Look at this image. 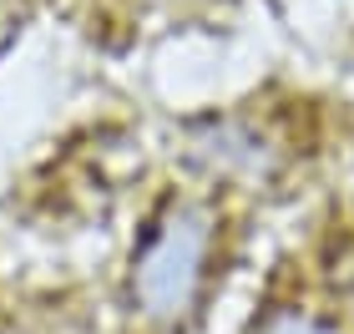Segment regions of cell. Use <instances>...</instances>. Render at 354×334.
<instances>
[{
    "label": "cell",
    "instance_id": "1",
    "mask_svg": "<svg viewBox=\"0 0 354 334\" xmlns=\"http://www.w3.org/2000/svg\"><path fill=\"white\" fill-rule=\"evenodd\" d=\"M218 259V213L203 198H167L127 263V309L147 329H183L203 309Z\"/></svg>",
    "mask_w": 354,
    "mask_h": 334
},
{
    "label": "cell",
    "instance_id": "2",
    "mask_svg": "<svg viewBox=\"0 0 354 334\" xmlns=\"http://www.w3.org/2000/svg\"><path fill=\"white\" fill-rule=\"evenodd\" d=\"M187 157L218 178H268L279 167V147L248 117H207L187 132Z\"/></svg>",
    "mask_w": 354,
    "mask_h": 334
},
{
    "label": "cell",
    "instance_id": "3",
    "mask_svg": "<svg viewBox=\"0 0 354 334\" xmlns=\"http://www.w3.org/2000/svg\"><path fill=\"white\" fill-rule=\"evenodd\" d=\"M248 334H339V324H329L324 314L299 309V304H273L253 319Z\"/></svg>",
    "mask_w": 354,
    "mask_h": 334
}]
</instances>
